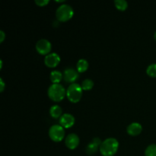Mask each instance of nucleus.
<instances>
[{
    "mask_svg": "<svg viewBox=\"0 0 156 156\" xmlns=\"http://www.w3.org/2000/svg\"><path fill=\"white\" fill-rule=\"evenodd\" d=\"M119 143L116 139L108 138L102 142L100 146V152L104 156H113L117 152Z\"/></svg>",
    "mask_w": 156,
    "mask_h": 156,
    "instance_id": "1",
    "label": "nucleus"
},
{
    "mask_svg": "<svg viewBox=\"0 0 156 156\" xmlns=\"http://www.w3.org/2000/svg\"><path fill=\"white\" fill-rule=\"evenodd\" d=\"M66 94L65 88L60 84L54 83L48 88V95L54 101H60Z\"/></svg>",
    "mask_w": 156,
    "mask_h": 156,
    "instance_id": "2",
    "label": "nucleus"
},
{
    "mask_svg": "<svg viewBox=\"0 0 156 156\" xmlns=\"http://www.w3.org/2000/svg\"><path fill=\"white\" fill-rule=\"evenodd\" d=\"M82 95V88L77 83H73L69 85L66 91V96L70 101L76 103L81 99Z\"/></svg>",
    "mask_w": 156,
    "mask_h": 156,
    "instance_id": "3",
    "label": "nucleus"
},
{
    "mask_svg": "<svg viewBox=\"0 0 156 156\" xmlns=\"http://www.w3.org/2000/svg\"><path fill=\"white\" fill-rule=\"evenodd\" d=\"M74 11L73 9L67 4L59 5L56 11V16L59 21H66L69 20L73 16Z\"/></svg>",
    "mask_w": 156,
    "mask_h": 156,
    "instance_id": "4",
    "label": "nucleus"
},
{
    "mask_svg": "<svg viewBox=\"0 0 156 156\" xmlns=\"http://www.w3.org/2000/svg\"><path fill=\"white\" fill-rule=\"evenodd\" d=\"M49 136L54 142H60L65 136V130L61 125H53L49 129Z\"/></svg>",
    "mask_w": 156,
    "mask_h": 156,
    "instance_id": "5",
    "label": "nucleus"
},
{
    "mask_svg": "<svg viewBox=\"0 0 156 156\" xmlns=\"http://www.w3.org/2000/svg\"><path fill=\"white\" fill-rule=\"evenodd\" d=\"M51 44L47 39H41L36 44V49L39 53L42 55L48 54L51 50Z\"/></svg>",
    "mask_w": 156,
    "mask_h": 156,
    "instance_id": "6",
    "label": "nucleus"
},
{
    "mask_svg": "<svg viewBox=\"0 0 156 156\" xmlns=\"http://www.w3.org/2000/svg\"><path fill=\"white\" fill-rule=\"evenodd\" d=\"M59 61H60V57L56 53H49L45 56V59H44L45 64L50 68L56 67L59 64Z\"/></svg>",
    "mask_w": 156,
    "mask_h": 156,
    "instance_id": "7",
    "label": "nucleus"
},
{
    "mask_svg": "<svg viewBox=\"0 0 156 156\" xmlns=\"http://www.w3.org/2000/svg\"><path fill=\"white\" fill-rule=\"evenodd\" d=\"M79 72L73 68H67L64 70L63 77L66 82H74L79 78Z\"/></svg>",
    "mask_w": 156,
    "mask_h": 156,
    "instance_id": "8",
    "label": "nucleus"
},
{
    "mask_svg": "<svg viewBox=\"0 0 156 156\" xmlns=\"http://www.w3.org/2000/svg\"><path fill=\"white\" fill-rule=\"evenodd\" d=\"M66 146L70 149H76L79 143V137L76 133H70L66 136L65 140Z\"/></svg>",
    "mask_w": 156,
    "mask_h": 156,
    "instance_id": "9",
    "label": "nucleus"
},
{
    "mask_svg": "<svg viewBox=\"0 0 156 156\" xmlns=\"http://www.w3.org/2000/svg\"><path fill=\"white\" fill-rule=\"evenodd\" d=\"M101 144V141L100 139L98 138V137L93 139L91 143H88L86 147V149H85L87 154L93 155V154L95 153L98 149V147L100 148Z\"/></svg>",
    "mask_w": 156,
    "mask_h": 156,
    "instance_id": "10",
    "label": "nucleus"
},
{
    "mask_svg": "<svg viewBox=\"0 0 156 156\" xmlns=\"http://www.w3.org/2000/svg\"><path fill=\"white\" fill-rule=\"evenodd\" d=\"M59 123L62 127L69 128L74 124L75 118L72 114H64L59 118Z\"/></svg>",
    "mask_w": 156,
    "mask_h": 156,
    "instance_id": "11",
    "label": "nucleus"
},
{
    "mask_svg": "<svg viewBox=\"0 0 156 156\" xmlns=\"http://www.w3.org/2000/svg\"><path fill=\"white\" fill-rule=\"evenodd\" d=\"M127 133L131 136H136L142 131V125L139 123H132L127 126Z\"/></svg>",
    "mask_w": 156,
    "mask_h": 156,
    "instance_id": "12",
    "label": "nucleus"
},
{
    "mask_svg": "<svg viewBox=\"0 0 156 156\" xmlns=\"http://www.w3.org/2000/svg\"><path fill=\"white\" fill-rule=\"evenodd\" d=\"M77 71L79 73H83V72L86 71L88 68V62L86 59H80L77 62Z\"/></svg>",
    "mask_w": 156,
    "mask_h": 156,
    "instance_id": "13",
    "label": "nucleus"
},
{
    "mask_svg": "<svg viewBox=\"0 0 156 156\" xmlns=\"http://www.w3.org/2000/svg\"><path fill=\"white\" fill-rule=\"evenodd\" d=\"M50 80H51L52 82L54 83H58L61 81L62 77V75L61 73V72H59V70H53V71L51 72L50 73Z\"/></svg>",
    "mask_w": 156,
    "mask_h": 156,
    "instance_id": "14",
    "label": "nucleus"
},
{
    "mask_svg": "<svg viewBox=\"0 0 156 156\" xmlns=\"http://www.w3.org/2000/svg\"><path fill=\"white\" fill-rule=\"evenodd\" d=\"M50 114L53 118H58L62 114V108L59 105H53L50 109Z\"/></svg>",
    "mask_w": 156,
    "mask_h": 156,
    "instance_id": "15",
    "label": "nucleus"
},
{
    "mask_svg": "<svg viewBox=\"0 0 156 156\" xmlns=\"http://www.w3.org/2000/svg\"><path fill=\"white\" fill-rule=\"evenodd\" d=\"M146 156H156V144H151L145 151Z\"/></svg>",
    "mask_w": 156,
    "mask_h": 156,
    "instance_id": "16",
    "label": "nucleus"
},
{
    "mask_svg": "<svg viewBox=\"0 0 156 156\" xmlns=\"http://www.w3.org/2000/svg\"><path fill=\"white\" fill-rule=\"evenodd\" d=\"M93 85H94L93 81L89 79H86L82 81L81 86H82V90H90L93 88Z\"/></svg>",
    "mask_w": 156,
    "mask_h": 156,
    "instance_id": "17",
    "label": "nucleus"
},
{
    "mask_svg": "<svg viewBox=\"0 0 156 156\" xmlns=\"http://www.w3.org/2000/svg\"><path fill=\"white\" fill-rule=\"evenodd\" d=\"M114 4H115L116 7L119 9V10H125L127 8L128 3L126 0H115L114 1Z\"/></svg>",
    "mask_w": 156,
    "mask_h": 156,
    "instance_id": "18",
    "label": "nucleus"
},
{
    "mask_svg": "<svg viewBox=\"0 0 156 156\" xmlns=\"http://www.w3.org/2000/svg\"><path fill=\"white\" fill-rule=\"evenodd\" d=\"M146 73L151 77H156V63L150 64L147 67Z\"/></svg>",
    "mask_w": 156,
    "mask_h": 156,
    "instance_id": "19",
    "label": "nucleus"
},
{
    "mask_svg": "<svg viewBox=\"0 0 156 156\" xmlns=\"http://www.w3.org/2000/svg\"><path fill=\"white\" fill-rule=\"evenodd\" d=\"M49 2V0H35V3L39 6H44Z\"/></svg>",
    "mask_w": 156,
    "mask_h": 156,
    "instance_id": "20",
    "label": "nucleus"
},
{
    "mask_svg": "<svg viewBox=\"0 0 156 156\" xmlns=\"http://www.w3.org/2000/svg\"><path fill=\"white\" fill-rule=\"evenodd\" d=\"M5 37V34L4 31L3 30H0V42H2L4 41Z\"/></svg>",
    "mask_w": 156,
    "mask_h": 156,
    "instance_id": "21",
    "label": "nucleus"
},
{
    "mask_svg": "<svg viewBox=\"0 0 156 156\" xmlns=\"http://www.w3.org/2000/svg\"><path fill=\"white\" fill-rule=\"evenodd\" d=\"M0 83H1V88H0V91H3V90H4V88H5V83H4V82H3V79H0Z\"/></svg>",
    "mask_w": 156,
    "mask_h": 156,
    "instance_id": "22",
    "label": "nucleus"
},
{
    "mask_svg": "<svg viewBox=\"0 0 156 156\" xmlns=\"http://www.w3.org/2000/svg\"><path fill=\"white\" fill-rule=\"evenodd\" d=\"M154 38H155V41H156V31L155 32V34H154Z\"/></svg>",
    "mask_w": 156,
    "mask_h": 156,
    "instance_id": "23",
    "label": "nucleus"
}]
</instances>
